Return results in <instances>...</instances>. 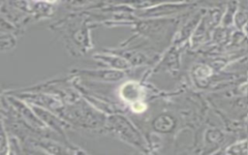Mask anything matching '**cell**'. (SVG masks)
I'll return each instance as SVG.
<instances>
[{
	"label": "cell",
	"mask_w": 248,
	"mask_h": 155,
	"mask_svg": "<svg viewBox=\"0 0 248 155\" xmlns=\"http://www.w3.org/2000/svg\"><path fill=\"white\" fill-rule=\"evenodd\" d=\"M193 6V3L191 2H184V1H179V2H168V3H163L158 6L145 9L142 12L140 13L141 16H148V17H153V16H171L175 15L177 13H181Z\"/></svg>",
	"instance_id": "obj_1"
},
{
	"label": "cell",
	"mask_w": 248,
	"mask_h": 155,
	"mask_svg": "<svg viewBox=\"0 0 248 155\" xmlns=\"http://www.w3.org/2000/svg\"><path fill=\"white\" fill-rule=\"evenodd\" d=\"M140 87L139 86V84H137L136 82L130 81L125 83L120 90V94L121 97L123 98V100L125 101H129V102H137L140 101Z\"/></svg>",
	"instance_id": "obj_2"
},
{
	"label": "cell",
	"mask_w": 248,
	"mask_h": 155,
	"mask_svg": "<svg viewBox=\"0 0 248 155\" xmlns=\"http://www.w3.org/2000/svg\"><path fill=\"white\" fill-rule=\"evenodd\" d=\"M201 20H202V12L201 11L197 12L191 18H189V20L186 22V24L181 29L180 36H181L182 41L189 37L191 32H193L195 30L196 26L198 25V23L201 22Z\"/></svg>",
	"instance_id": "obj_3"
},
{
	"label": "cell",
	"mask_w": 248,
	"mask_h": 155,
	"mask_svg": "<svg viewBox=\"0 0 248 155\" xmlns=\"http://www.w3.org/2000/svg\"><path fill=\"white\" fill-rule=\"evenodd\" d=\"M88 75L91 78H99V79H104V80H117L119 78H123V73L122 72H117V71H97V72H90Z\"/></svg>",
	"instance_id": "obj_4"
},
{
	"label": "cell",
	"mask_w": 248,
	"mask_h": 155,
	"mask_svg": "<svg viewBox=\"0 0 248 155\" xmlns=\"http://www.w3.org/2000/svg\"><path fill=\"white\" fill-rule=\"evenodd\" d=\"M97 58L102 59L103 61H105L106 63H108V65H110L111 67H114V68L123 69V68H126L128 66L126 60H124L122 58H119V57H116V56H107V55L104 56V55H101V56H98Z\"/></svg>",
	"instance_id": "obj_5"
},
{
	"label": "cell",
	"mask_w": 248,
	"mask_h": 155,
	"mask_svg": "<svg viewBox=\"0 0 248 155\" xmlns=\"http://www.w3.org/2000/svg\"><path fill=\"white\" fill-rule=\"evenodd\" d=\"M132 108L137 112H140L145 109V106L140 101H137L132 103Z\"/></svg>",
	"instance_id": "obj_6"
},
{
	"label": "cell",
	"mask_w": 248,
	"mask_h": 155,
	"mask_svg": "<svg viewBox=\"0 0 248 155\" xmlns=\"http://www.w3.org/2000/svg\"><path fill=\"white\" fill-rule=\"evenodd\" d=\"M45 1H48V2H51V3H52V2H55L56 0H45Z\"/></svg>",
	"instance_id": "obj_7"
}]
</instances>
